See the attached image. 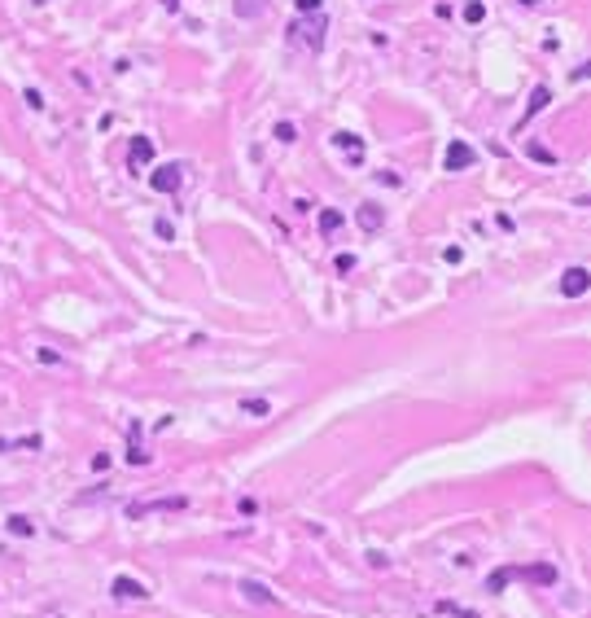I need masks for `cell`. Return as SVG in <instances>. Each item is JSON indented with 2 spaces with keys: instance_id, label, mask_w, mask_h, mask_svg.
<instances>
[{
  "instance_id": "6da1fadb",
  "label": "cell",
  "mask_w": 591,
  "mask_h": 618,
  "mask_svg": "<svg viewBox=\"0 0 591 618\" xmlns=\"http://www.w3.org/2000/svg\"><path fill=\"white\" fill-rule=\"evenodd\" d=\"M188 509V496H158V500H140V504H127V518L132 522H145L153 513H180Z\"/></svg>"
},
{
  "instance_id": "4fadbf2b",
  "label": "cell",
  "mask_w": 591,
  "mask_h": 618,
  "mask_svg": "<svg viewBox=\"0 0 591 618\" xmlns=\"http://www.w3.org/2000/svg\"><path fill=\"white\" fill-rule=\"evenodd\" d=\"M337 224H342V211H320V233H324V237L337 233Z\"/></svg>"
},
{
  "instance_id": "7a4b0ae2",
  "label": "cell",
  "mask_w": 591,
  "mask_h": 618,
  "mask_svg": "<svg viewBox=\"0 0 591 618\" xmlns=\"http://www.w3.org/2000/svg\"><path fill=\"white\" fill-rule=\"evenodd\" d=\"M236 592H241L250 605H258V610H276V592H271L267 584H258V579H241Z\"/></svg>"
},
{
  "instance_id": "5bb4252c",
  "label": "cell",
  "mask_w": 591,
  "mask_h": 618,
  "mask_svg": "<svg viewBox=\"0 0 591 618\" xmlns=\"http://www.w3.org/2000/svg\"><path fill=\"white\" fill-rule=\"evenodd\" d=\"M9 531L14 535H35V522L31 518H9Z\"/></svg>"
},
{
  "instance_id": "52a82bcc",
  "label": "cell",
  "mask_w": 591,
  "mask_h": 618,
  "mask_svg": "<svg viewBox=\"0 0 591 618\" xmlns=\"http://www.w3.org/2000/svg\"><path fill=\"white\" fill-rule=\"evenodd\" d=\"M324 27H328L324 14H315L311 27H298V40L306 44V49H315V53H320V49H324Z\"/></svg>"
},
{
  "instance_id": "277c9868",
  "label": "cell",
  "mask_w": 591,
  "mask_h": 618,
  "mask_svg": "<svg viewBox=\"0 0 591 618\" xmlns=\"http://www.w3.org/2000/svg\"><path fill=\"white\" fill-rule=\"evenodd\" d=\"M447 171H469L473 167V162H478V153H473L469 145H465V140H451V145H447Z\"/></svg>"
},
{
  "instance_id": "ac0fdd59",
  "label": "cell",
  "mask_w": 591,
  "mask_h": 618,
  "mask_svg": "<svg viewBox=\"0 0 591 618\" xmlns=\"http://www.w3.org/2000/svg\"><path fill=\"white\" fill-rule=\"evenodd\" d=\"M298 9L302 14H320V0H298Z\"/></svg>"
},
{
  "instance_id": "9c48e42d",
  "label": "cell",
  "mask_w": 591,
  "mask_h": 618,
  "mask_svg": "<svg viewBox=\"0 0 591 618\" xmlns=\"http://www.w3.org/2000/svg\"><path fill=\"white\" fill-rule=\"evenodd\" d=\"M548 101H552V92H548V88H543V84H539L535 92H530V105H526V114H522V123H517V132H522V127H526V123H530V118H535L539 110H548Z\"/></svg>"
},
{
  "instance_id": "8fae6325",
  "label": "cell",
  "mask_w": 591,
  "mask_h": 618,
  "mask_svg": "<svg viewBox=\"0 0 591 618\" xmlns=\"http://www.w3.org/2000/svg\"><path fill=\"white\" fill-rule=\"evenodd\" d=\"M337 145H342V149H346V153H350V162H359V158H364V145H359V136H350V132H342V136H337Z\"/></svg>"
},
{
  "instance_id": "5b68a950",
  "label": "cell",
  "mask_w": 591,
  "mask_h": 618,
  "mask_svg": "<svg viewBox=\"0 0 591 618\" xmlns=\"http://www.w3.org/2000/svg\"><path fill=\"white\" fill-rule=\"evenodd\" d=\"M110 592H114L118 601H145L149 597V588L140 584V579H127V575H118L114 584H110Z\"/></svg>"
},
{
  "instance_id": "30bf717a",
  "label": "cell",
  "mask_w": 591,
  "mask_h": 618,
  "mask_svg": "<svg viewBox=\"0 0 591 618\" xmlns=\"http://www.w3.org/2000/svg\"><path fill=\"white\" fill-rule=\"evenodd\" d=\"M232 9H236V18H263L267 14V0H232Z\"/></svg>"
},
{
  "instance_id": "3957f363",
  "label": "cell",
  "mask_w": 591,
  "mask_h": 618,
  "mask_svg": "<svg viewBox=\"0 0 591 618\" xmlns=\"http://www.w3.org/2000/svg\"><path fill=\"white\" fill-rule=\"evenodd\" d=\"M587 290H591V272L587 268H570L561 277V294H565V299H583Z\"/></svg>"
},
{
  "instance_id": "ffe728a7",
  "label": "cell",
  "mask_w": 591,
  "mask_h": 618,
  "mask_svg": "<svg viewBox=\"0 0 591 618\" xmlns=\"http://www.w3.org/2000/svg\"><path fill=\"white\" fill-rule=\"evenodd\" d=\"M522 5H539V0H522Z\"/></svg>"
},
{
  "instance_id": "ba28073f",
  "label": "cell",
  "mask_w": 591,
  "mask_h": 618,
  "mask_svg": "<svg viewBox=\"0 0 591 618\" xmlns=\"http://www.w3.org/2000/svg\"><path fill=\"white\" fill-rule=\"evenodd\" d=\"M355 220H359V228L364 233H377V228H381V206H372V202H359V211H355Z\"/></svg>"
},
{
  "instance_id": "2e32d148",
  "label": "cell",
  "mask_w": 591,
  "mask_h": 618,
  "mask_svg": "<svg viewBox=\"0 0 591 618\" xmlns=\"http://www.w3.org/2000/svg\"><path fill=\"white\" fill-rule=\"evenodd\" d=\"M482 14H487V9H482V0H473V5H465V22H482Z\"/></svg>"
},
{
  "instance_id": "e0dca14e",
  "label": "cell",
  "mask_w": 591,
  "mask_h": 618,
  "mask_svg": "<svg viewBox=\"0 0 591 618\" xmlns=\"http://www.w3.org/2000/svg\"><path fill=\"white\" fill-rule=\"evenodd\" d=\"M298 132H293V123H276V140H293Z\"/></svg>"
},
{
  "instance_id": "d6986e66",
  "label": "cell",
  "mask_w": 591,
  "mask_h": 618,
  "mask_svg": "<svg viewBox=\"0 0 591 618\" xmlns=\"http://www.w3.org/2000/svg\"><path fill=\"white\" fill-rule=\"evenodd\" d=\"M355 268V255H337V272H350Z\"/></svg>"
},
{
  "instance_id": "9a60e30c",
  "label": "cell",
  "mask_w": 591,
  "mask_h": 618,
  "mask_svg": "<svg viewBox=\"0 0 591 618\" xmlns=\"http://www.w3.org/2000/svg\"><path fill=\"white\" fill-rule=\"evenodd\" d=\"M241 412H250V417H267V403H263V399H245Z\"/></svg>"
},
{
  "instance_id": "7c38bea8",
  "label": "cell",
  "mask_w": 591,
  "mask_h": 618,
  "mask_svg": "<svg viewBox=\"0 0 591 618\" xmlns=\"http://www.w3.org/2000/svg\"><path fill=\"white\" fill-rule=\"evenodd\" d=\"M153 158V140L149 136H136V145H132V162H149Z\"/></svg>"
},
{
  "instance_id": "8992f818",
  "label": "cell",
  "mask_w": 591,
  "mask_h": 618,
  "mask_svg": "<svg viewBox=\"0 0 591 618\" xmlns=\"http://www.w3.org/2000/svg\"><path fill=\"white\" fill-rule=\"evenodd\" d=\"M180 180H184V171L175 167V162H171V167H158V171L149 175V184L158 189V193H175V189H180Z\"/></svg>"
}]
</instances>
